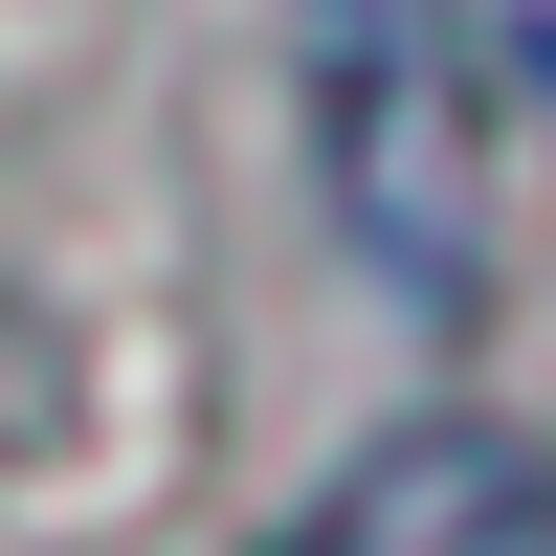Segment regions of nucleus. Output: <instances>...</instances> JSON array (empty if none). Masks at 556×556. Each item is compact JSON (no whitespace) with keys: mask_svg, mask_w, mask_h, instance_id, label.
I'll return each mask as SVG.
<instances>
[{"mask_svg":"<svg viewBox=\"0 0 556 556\" xmlns=\"http://www.w3.org/2000/svg\"><path fill=\"white\" fill-rule=\"evenodd\" d=\"M290 556H556V445H513V424H379L312 490Z\"/></svg>","mask_w":556,"mask_h":556,"instance_id":"f03ea898","label":"nucleus"},{"mask_svg":"<svg viewBox=\"0 0 556 556\" xmlns=\"http://www.w3.org/2000/svg\"><path fill=\"white\" fill-rule=\"evenodd\" d=\"M290 67H312V178H334L356 267H379L401 312H468V290H490L468 23H445V0H290Z\"/></svg>","mask_w":556,"mask_h":556,"instance_id":"f257e3e1","label":"nucleus"}]
</instances>
